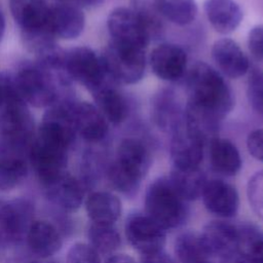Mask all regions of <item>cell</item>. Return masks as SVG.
Segmentation results:
<instances>
[{
    "label": "cell",
    "mask_w": 263,
    "mask_h": 263,
    "mask_svg": "<svg viewBox=\"0 0 263 263\" xmlns=\"http://www.w3.org/2000/svg\"><path fill=\"white\" fill-rule=\"evenodd\" d=\"M150 66L159 79L177 81L185 74L187 53L177 44L161 43L151 51Z\"/></svg>",
    "instance_id": "obj_14"
},
{
    "label": "cell",
    "mask_w": 263,
    "mask_h": 263,
    "mask_svg": "<svg viewBox=\"0 0 263 263\" xmlns=\"http://www.w3.org/2000/svg\"><path fill=\"white\" fill-rule=\"evenodd\" d=\"M13 78L26 103L34 107L49 108L68 98L71 79L65 73L48 69L38 62L24 65Z\"/></svg>",
    "instance_id": "obj_2"
},
{
    "label": "cell",
    "mask_w": 263,
    "mask_h": 263,
    "mask_svg": "<svg viewBox=\"0 0 263 263\" xmlns=\"http://www.w3.org/2000/svg\"><path fill=\"white\" fill-rule=\"evenodd\" d=\"M84 25L85 16L78 6L66 3L50 6L48 29L53 37L75 39L82 33Z\"/></svg>",
    "instance_id": "obj_18"
},
{
    "label": "cell",
    "mask_w": 263,
    "mask_h": 263,
    "mask_svg": "<svg viewBox=\"0 0 263 263\" xmlns=\"http://www.w3.org/2000/svg\"><path fill=\"white\" fill-rule=\"evenodd\" d=\"M33 121L28 104L13 76L0 74V137L33 138Z\"/></svg>",
    "instance_id": "obj_5"
},
{
    "label": "cell",
    "mask_w": 263,
    "mask_h": 263,
    "mask_svg": "<svg viewBox=\"0 0 263 263\" xmlns=\"http://www.w3.org/2000/svg\"><path fill=\"white\" fill-rule=\"evenodd\" d=\"M125 236L129 243L143 256L163 251L165 229L148 215H133L125 223Z\"/></svg>",
    "instance_id": "obj_9"
},
{
    "label": "cell",
    "mask_w": 263,
    "mask_h": 263,
    "mask_svg": "<svg viewBox=\"0 0 263 263\" xmlns=\"http://www.w3.org/2000/svg\"><path fill=\"white\" fill-rule=\"evenodd\" d=\"M184 111L176 92L168 88L159 90L151 103V118L155 125L171 134L184 122Z\"/></svg>",
    "instance_id": "obj_17"
},
{
    "label": "cell",
    "mask_w": 263,
    "mask_h": 263,
    "mask_svg": "<svg viewBox=\"0 0 263 263\" xmlns=\"http://www.w3.org/2000/svg\"><path fill=\"white\" fill-rule=\"evenodd\" d=\"M168 178L175 190L185 201H191L201 197L208 181L199 167L191 170L174 167Z\"/></svg>",
    "instance_id": "obj_27"
},
{
    "label": "cell",
    "mask_w": 263,
    "mask_h": 263,
    "mask_svg": "<svg viewBox=\"0 0 263 263\" xmlns=\"http://www.w3.org/2000/svg\"><path fill=\"white\" fill-rule=\"evenodd\" d=\"M248 45L251 53L256 59L263 61V25H257L250 30Z\"/></svg>",
    "instance_id": "obj_37"
},
{
    "label": "cell",
    "mask_w": 263,
    "mask_h": 263,
    "mask_svg": "<svg viewBox=\"0 0 263 263\" xmlns=\"http://www.w3.org/2000/svg\"><path fill=\"white\" fill-rule=\"evenodd\" d=\"M186 202L175 190L168 177L155 179L145 195L146 215L165 230L182 225L187 217Z\"/></svg>",
    "instance_id": "obj_4"
},
{
    "label": "cell",
    "mask_w": 263,
    "mask_h": 263,
    "mask_svg": "<svg viewBox=\"0 0 263 263\" xmlns=\"http://www.w3.org/2000/svg\"><path fill=\"white\" fill-rule=\"evenodd\" d=\"M133 9L137 12L142 21L150 40L158 39L160 36H162L164 31L162 21L163 17L156 9L154 3L146 0H137Z\"/></svg>",
    "instance_id": "obj_32"
},
{
    "label": "cell",
    "mask_w": 263,
    "mask_h": 263,
    "mask_svg": "<svg viewBox=\"0 0 263 263\" xmlns=\"http://www.w3.org/2000/svg\"><path fill=\"white\" fill-rule=\"evenodd\" d=\"M201 198L205 209L218 217L231 218L237 214L239 208L237 190L223 180L206 181Z\"/></svg>",
    "instance_id": "obj_15"
},
{
    "label": "cell",
    "mask_w": 263,
    "mask_h": 263,
    "mask_svg": "<svg viewBox=\"0 0 263 263\" xmlns=\"http://www.w3.org/2000/svg\"><path fill=\"white\" fill-rule=\"evenodd\" d=\"M247 95L252 108L263 116V71H252L248 80Z\"/></svg>",
    "instance_id": "obj_35"
},
{
    "label": "cell",
    "mask_w": 263,
    "mask_h": 263,
    "mask_svg": "<svg viewBox=\"0 0 263 263\" xmlns=\"http://www.w3.org/2000/svg\"><path fill=\"white\" fill-rule=\"evenodd\" d=\"M87 236L89 245L100 254H111L115 252L120 243L119 232L113 225L91 223L88 228Z\"/></svg>",
    "instance_id": "obj_31"
},
{
    "label": "cell",
    "mask_w": 263,
    "mask_h": 263,
    "mask_svg": "<svg viewBox=\"0 0 263 263\" xmlns=\"http://www.w3.org/2000/svg\"><path fill=\"white\" fill-rule=\"evenodd\" d=\"M10 10L23 31L24 39L52 36L48 29L50 6L45 0H10Z\"/></svg>",
    "instance_id": "obj_12"
},
{
    "label": "cell",
    "mask_w": 263,
    "mask_h": 263,
    "mask_svg": "<svg viewBox=\"0 0 263 263\" xmlns=\"http://www.w3.org/2000/svg\"><path fill=\"white\" fill-rule=\"evenodd\" d=\"M174 251L180 263H200L210 258L200 233L193 231L180 233L175 239Z\"/></svg>",
    "instance_id": "obj_28"
},
{
    "label": "cell",
    "mask_w": 263,
    "mask_h": 263,
    "mask_svg": "<svg viewBox=\"0 0 263 263\" xmlns=\"http://www.w3.org/2000/svg\"><path fill=\"white\" fill-rule=\"evenodd\" d=\"M115 84L113 81H107L91 93L97 108L107 121L113 124H119L128 115V104L125 97L116 88Z\"/></svg>",
    "instance_id": "obj_22"
},
{
    "label": "cell",
    "mask_w": 263,
    "mask_h": 263,
    "mask_svg": "<svg viewBox=\"0 0 263 263\" xmlns=\"http://www.w3.org/2000/svg\"><path fill=\"white\" fill-rule=\"evenodd\" d=\"M212 55L221 73L227 77L239 78L249 71L248 57L230 38L218 39L212 47Z\"/></svg>",
    "instance_id": "obj_20"
},
{
    "label": "cell",
    "mask_w": 263,
    "mask_h": 263,
    "mask_svg": "<svg viewBox=\"0 0 263 263\" xmlns=\"http://www.w3.org/2000/svg\"><path fill=\"white\" fill-rule=\"evenodd\" d=\"M32 210L24 201L0 202V241L14 242L20 240L31 225Z\"/></svg>",
    "instance_id": "obj_16"
},
{
    "label": "cell",
    "mask_w": 263,
    "mask_h": 263,
    "mask_svg": "<svg viewBox=\"0 0 263 263\" xmlns=\"http://www.w3.org/2000/svg\"><path fill=\"white\" fill-rule=\"evenodd\" d=\"M239 253L249 263H263V235L253 228H240Z\"/></svg>",
    "instance_id": "obj_33"
},
{
    "label": "cell",
    "mask_w": 263,
    "mask_h": 263,
    "mask_svg": "<svg viewBox=\"0 0 263 263\" xmlns=\"http://www.w3.org/2000/svg\"><path fill=\"white\" fill-rule=\"evenodd\" d=\"M75 130L88 142H99L108 134V121L97 108L87 102H75L72 107Z\"/></svg>",
    "instance_id": "obj_19"
},
{
    "label": "cell",
    "mask_w": 263,
    "mask_h": 263,
    "mask_svg": "<svg viewBox=\"0 0 263 263\" xmlns=\"http://www.w3.org/2000/svg\"><path fill=\"white\" fill-rule=\"evenodd\" d=\"M26 235L31 251L42 258L54 255L62 248V237L57 228L49 222L33 221Z\"/></svg>",
    "instance_id": "obj_23"
},
{
    "label": "cell",
    "mask_w": 263,
    "mask_h": 263,
    "mask_svg": "<svg viewBox=\"0 0 263 263\" xmlns=\"http://www.w3.org/2000/svg\"><path fill=\"white\" fill-rule=\"evenodd\" d=\"M200 235L210 257L225 259L239 253L240 228L228 222L213 221L204 226Z\"/></svg>",
    "instance_id": "obj_13"
},
{
    "label": "cell",
    "mask_w": 263,
    "mask_h": 263,
    "mask_svg": "<svg viewBox=\"0 0 263 263\" xmlns=\"http://www.w3.org/2000/svg\"><path fill=\"white\" fill-rule=\"evenodd\" d=\"M204 12L212 27L220 34H230L242 21V10L234 0H204Z\"/></svg>",
    "instance_id": "obj_21"
},
{
    "label": "cell",
    "mask_w": 263,
    "mask_h": 263,
    "mask_svg": "<svg viewBox=\"0 0 263 263\" xmlns=\"http://www.w3.org/2000/svg\"><path fill=\"white\" fill-rule=\"evenodd\" d=\"M209 155L215 172L231 177L241 168V157L236 146L229 140L216 137L210 141Z\"/></svg>",
    "instance_id": "obj_24"
},
{
    "label": "cell",
    "mask_w": 263,
    "mask_h": 263,
    "mask_svg": "<svg viewBox=\"0 0 263 263\" xmlns=\"http://www.w3.org/2000/svg\"><path fill=\"white\" fill-rule=\"evenodd\" d=\"M101 59L107 76L116 84L137 83L145 74V49L111 40Z\"/></svg>",
    "instance_id": "obj_6"
},
{
    "label": "cell",
    "mask_w": 263,
    "mask_h": 263,
    "mask_svg": "<svg viewBox=\"0 0 263 263\" xmlns=\"http://www.w3.org/2000/svg\"><path fill=\"white\" fill-rule=\"evenodd\" d=\"M222 263H249V262L243 255H241L240 253H237L228 258L222 259Z\"/></svg>",
    "instance_id": "obj_40"
},
{
    "label": "cell",
    "mask_w": 263,
    "mask_h": 263,
    "mask_svg": "<svg viewBox=\"0 0 263 263\" xmlns=\"http://www.w3.org/2000/svg\"><path fill=\"white\" fill-rule=\"evenodd\" d=\"M111 40L120 44L145 49L150 38L139 15L133 8L117 7L107 20Z\"/></svg>",
    "instance_id": "obj_10"
},
{
    "label": "cell",
    "mask_w": 263,
    "mask_h": 263,
    "mask_svg": "<svg viewBox=\"0 0 263 263\" xmlns=\"http://www.w3.org/2000/svg\"><path fill=\"white\" fill-rule=\"evenodd\" d=\"M200 263H210L209 261H203V262H200Z\"/></svg>",
    "instance_id": "obj_43"
},
{
    "label": "cell",
    "mask_w": 263,
    "mask_h": 263,
    "mask_svg": "<svg viewBox=\"0 0 263 263\" xmlns=\"http://www.w3.org/2000/svg\"><path fill=\"white\" fill-rule=\"evenodd\" d=\"M187 89V108L219 121L232 110L234 101L230 86L220 72L205 63L199 62L191 69Z\"/></svg>",
    "instance_id": "obj_1"
},
{
    "label": "cell",
    "mask_w": 263,
    "mask_h": 263,
    "mask_svg": "<svg viewBox=\"0 0 263 263\" xmlns=\"http://www.w3.org/2000/svg\"><path fill=\"white\" fill-rule=\"evenodd\" d=\"M30 161L39 180L48 186L67 174L68 149L38 136L29 152Z\"/></svg>",
    "instance_id": "obj_8"
},
{
    "label": "cell",
    "mask_w": 263,
    "mask_h": 263,
    "mask_svg": "<svg viewBox=\"0 0 263 263\" xmlns=\"http://www.w3.org/2000/svg\"><path fill=\"white\" fill-rule=\"evenodd\" d=\"M4 32H5V17H4V13L0 7V41L2 40V38L4 36Z\"/></svg>",
    "instance_id": "obj_41"
},
{
    "label": "cell",
    "mask_w": 263,
    "mask_h": 263,
    "mask_svg": "<svg viewBox=\"0 0 263 263\" xmlns=\"http://www.w3.org/2000/svg\"><path fill=\"white\" fill-rule=\"evenodd\" d=\"M85 210L92 223L113 225L121 215L120 199L111 192L96 191L85 200Z\"/></svg>",
    "instance_id": "obj_25"
},
{
    "label": "cell",
    "mask_w": 263,
    "mask_h": 263,
    "mask_svg": "<svg viewBox=\"0 0 263 263\" xmlns=\"http://www.w3.org/2000/svg\"><path fill=\"white\" fill-rule=\"evenodd\" d=\"M63 68L71 81L81 83L90 92L107 81H112L107 76L101 55L86 46L64 51Z\"/></svg>",
    "instance_id": "obj_7"
},
{
    "label": "cell",
    "mask_w": 263,
    "mask_h": 263,
    "mask_svg": "<svg viewBox=\"0 0 263 263\" xmlns=\"http://www.w3.org/2000/svg\"><path fill=\"white\" fill-rule=\"evenodd\" d=\"M106 263H137L134 258L125 254H118L111 256Z\"/></svg>",
    "instance_id": "obj_39"
},
{
    "label": "cell",
    "mask_w": 263,
    "mask_h": 263,
    "mask_svg": "<svg viewBox=\"0 0 263 263\" xmlns=\"http://www.w3.org/2000/svg\"><path fill=\"white\" fill-rule=\"evenodd\" d=\"M247 197L253 212L263 220V170L250 178L247 186Z\"/></svg>",
    "instance_id": "obj_34"
},
{
    "label": "cell",
    "mask_w": 263,
    "mask_h": 263,
    "mask_svg": "<svg viewBox=\"0 0 263 263\" xmlns=\"http://www.w3.org/2000/svg\"><path fill=\"white\" fill-rule=\"evenodd\" d=\"M61 2H66V1H76V2H80V0H58Z\"/></svg>",
    "instance_id": "obj_42"
},
{
    "label": "cell",
    "mask_w": 263,
    "mask_h": 263,
    "mask_svg": "<svg viewBox=\"0 0 263 263\" xmlns=\"http://www.w3.org/2000/svg\"><path fill=\"white\" fill-rule=\"evenodd\" d=\"M28 165L25 157L0 155V190L8 191L17 187L27 177Z\"/></svg>",
    "instance_id": "obj_30"
},
{
    "label": "cell",
    "mask_w": 263,
    "mask_h": 263,
    "mask_svg": "<svg viewBox=\"0 0 263 263\" xmlns=\"http://www.w3.org/2000/svg\"><path fill=\"white\" fill-rule=\"evenodd\" d=\"M204 140L185 122L172 133L170 153L174 167L191 170L199 167L203 157Z\"/></svg>",
    "instance_id": "obj_11"
},
{
    "label": "cell",
    "mask_w": 263,
    "mask_h": 263,
    "mask_svg": "<svg viewBox=\"0 0 263 263\" xmlns=\"http://www.w3.org/2000/svg\"><path fill=\"white\" fill-rule=\"evenodd\" d=\"M161 16L178 26L191 24L197 15L195 0H154Z\"/></svg>",
    "instance_id": "obj_29"
},
{
    "label": "cell",
    "mask_w": 263,
    "mask_h": 263,
    "mask_svg": "<svg viewBox=\"0 0 263 263\" xmlns=\"http://www.w3.org/2000/svg\"><path fill=\"white\" fill-rule=\"evenodd\" d=\"M247 148L255 159L263 162V128L255 129L249 134Z\"/></svg>",
    "instance_id": "obj_38"
},
{
    "label": "cell",
    "mask_w": 263,
    "mask_h": 263,
    "mask_svg": "<svg viewBox=\"0 0 263 263\" xmlns=\"http://www.w3.org/2000/svg\"><path fill=\"white\" fill-rule=\"evenodd\" d=\"M67 263H102L100 254L90 246L83 242L74 243L67 253Z\"/></svg>",
    "instance_id": "obj_36"
},
{
    "label": "cell",
    "mask_w": 263,
    "mask_h": 263,
    "mask_svg": "<svg viewBox=\"0 0 263 263\" xmlns=\"http://www.w3.org/2000/svg\"><path fill=\"white\" fill-rule=\"evenodd\" d=\"M46 187L49 199L64 210L76 211L82 204L84 197L82 183L68 174Z\"/></svg>",
    "instance_id": "obj_26"
},
{
    "label": "cell",
    "mask_w": 263,
    "mask_h": 263,
    "mask_svg": "<svg viewBox=\"0 0 263 263\" xmlns=\"http://www.w3.org/2000/svg\"><path fill=\"white\" fill-rule=\"evenodd\" d=\"M151 155L147 146L140 140L124 139L118 146L115 160L108 168V180L119 192L133 195L148 173Z\"/></svg>",
    "instance_id": "obj_3"
}]
</instances>
